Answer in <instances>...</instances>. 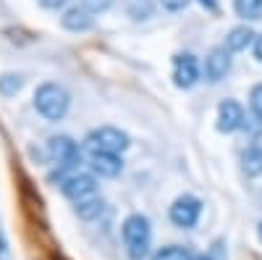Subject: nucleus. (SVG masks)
<instances>
[{"label":"nucleus","mask_w":262,"mask_h":260,"mask_svg":"<svg viewBox=\"0 0 262 260\" xmlns=\"http://www.w3.org/2000/svg\"><path fill=\"white\" fill-rule=\"evenodd\" d=\"M121 234H123V247H126V255L131 260H144L149 255V245H152V226H149V218L142 213H131L126 215V221L121 226Z\"/></svg>","instance_id":"1"},{"label":"nucleus","mask_w":262,"mask_h":260,"mask_svg":"<svg viewBox=\"0 0 262 260\" xmlns=\"http://www.w3.org/2000/svg\"><path fill=\"white\" fill-rule=\"evenodd\" d=\"M69 105H71V95L63 84L58 82H45L37 87L34 92V108L45 116L48 121H60L66 113H69Z\"/></svg>","instance_id":"2"},{"label":"nucleus","mask_w":262,"mask_h":260,"mask_svg":"<svg viewBox=\"0 0 262 260\" xmlns=\"http://www.w3.org/2000/svg\"><path fill=\"white\" fill-rule=\"evenodd\" d=\"M128 147V134L121 132L116 126H100V129H92L84 139V150L90 155H97V153H111V155H118Z\"/></svg>","instance_id":"3"},{"label":"nucleus","mask_w":262,"mask_h":260,"mask_svg":"<svg viewBox=\"0 0 262 260\" xmlns=\"http://www.w3.org/2000/svg\"><path fill=\"white\" fill-rule=\"evenodd\" d=\"M168 215H170L173 226L191 229V226H196V221H200V215H202V200L194 197V194H179V197L173 200Z\"/></svg>","instance_id":"4"},{"label":"nucleus","mask_w":262,"mask_h":260,"mask_svg":"<svg viewBox=\"0 0 262 260\" xmlns=\"http://www.w3.org/2000/svg\"><path fill=\"white\" fill-rule=\"evenodd\" d=\"M60 189L74 205L97 197V182H95V176H90V173H74V176H66L60 182Z\"/></svg>","instance_id":"5"},{"label":"nucleus","mask_w":262,"mask_h":260,"mask_svg":"<svg viewBox=\"0 0 262 260\" xmlns=\"http://www.w3.org/2000/svg\"><path fill=\"white\" fill-rule=\"evenodd\" d=\"M48 153H50V158L58 161V166H60V171H55V173H63L66 168L76 166V161H79V147H76V142H74L69 134H55V137H50V139H48Z\"/></svg>","instance_id":"6"},{"label":"nucleus","mask_w":262,"mask_h":260,"mask_svg":"<svg viewBox=\"0 0 262 260\" xmlns=\"http://www.w3.org/2000/svg\"><path fill=\"white\" fill-rule=\"evenodd\" d=\"M200 61H196L191 53H179L173 55V82H176V87H181V90H189V87H194L196 82H200Z\"/></svg>","instance_id":"7"},{"label":"nucleus","mask_w":262,"mask_h":260,"mask_svg":"<svg viewBox=\"0 0 262 260\" xmlns=\"http://www.w3.org/2000/svg\"><path fill=\"white\" fill-rule=\"evenodd\" d=\"M244 126V108L236 100H223L217 105V132L231 134Z\"/></svg>","instance_id":"8"},{"label":"nucleus","mask_w":262,"mask_h":260,"mask_svg":"<svg viewBox=\"0 0 262 260\" xmlns=\"http://www.w3.org/2000/svg\"><path fill=\"white\" fill-rule=\"evenodd\" d=\"M231 71V50L226 45L212 48L205 58V79L207 82H221Z\"/></svg>","instance_id":"9"},{"label":"nucleus","mask_w":262,"mask_h":260,"mask_svg":"<svg viewBox=\"0 0 262 260\" xmlns=\"http://www.w3.org/2000/svg\"><path fill=\"white\" fill-rule=\"evenodd\" d=\"M60 24H63V29H69V32H86V29L95 27V16L84 6H74V8H69L60 16Z\"/></svg>","instance_id":"10"},{"label":"nucleus","mask_w":262,"mask_h":260,"mask_svg":"<svg viewBox=\"0 0 262 260\" xmlns=\"http://www.w3.org/2000/svg\"><path fill=\"white\" fill-rule=\"evenodd\" d=\"M90 168L100 176H118L123 163L118 155H111V153H97V155H90Z\"/></svg>","instance_id":"11"},{"label":"nucleus","mask_w":262,"mask_h":260,"mask_svg":"<svg viewBox=\"0 0 262 260\" xmlns=\"http://www.w3.org/2000/svg\"><path fill=\"white\" fill-rule=\"evenodd\" d=\"M257 34L249 29V27H233L228 34H226V48L231 50V53H242V50H247L252 42H257L254 39Z\"/></svg>","instance_id":"12"},{"label":"nucleus","mask_w":262,"mask_h":260,"mask_svg":"<svg viewBox=\"0 0 262 260\" xmlns=\"http://www.w3.org/2000/svg\"><path fill=\"white\" fill-rule=\"evenodd\" d=\"M242 171L249 179L262 176V145H249L242 153Z\"/></svg>","instance_id":"13"},{"label":"nucleus","mask_w":262,"mask_h":260,"mask_svg":"<svg viewBox=\"0 0 262 260\" xmlns=\"http://www.w3.org/2000/svg\"><path fill=\"white\" fill-rule=\"evenodd\" d=\"M194 257L196 255L186 245H168V247H160L149 260H194Z\"/></svg>","instance_id":"14"},{"label":"nucleus","mask_w":262,"mask_h":260,"mask_svg":"<svg viewBox=\"0 0 262 260\" xmlns=\"http://www.w3.org/2000/svg\"><path fill=\"white\" fill-rule=\"evenodd\" d=\"M233 11L244 21H259L262 18V0H233Z\"/></svg>","instance_id":"15"},{"label":"nucleus","mask_w":262,"mask_h":260,"mask_svg":"<svg viewBox=\"0 0 262 260\" xmlns=\"http://www.w3.org/2000/svg\"><path fill=\"white\" fill-rule=\"evenodd\" d=\"M74 210H76L79 218H84V221H92V218H97V215L102 213V197L97 194V197H92V200H84V203L74 205Z\"/></svg>","instance_id":"16"},{"label":"nucleus","mask_w":262,"mask_h":260,"mask_svg":"<svg viewBox=\"0 0 262 260\" xmlns=\"http://www.w3.org/2000/svg\"><path fill=\"white\" fill-rule=\"evenodd\" d=\"M155 6L152 0H126V13L134 18V21H142V18H149Z\"/></svg>","instance_id":"17"},{"label":"nucleus","mask_w":262,"mask_h":260,"mask_svg":"<svg viewBox=\"0 0 262 260\" xmlns=\"http://www.w3.org/2000/svg\"><path fill=\"white\" fill-rule=\"evenodd\" d=\"M21 87H24V79H21V74H3V76H0V95H3V97L16 95Z\"/></svg>","instance_id":"18"},{"label":"nucleus","mask_w":262,"mask_h":260,"mask_svg":"<svg viewBox=\"0 0 262 260\" xmlns=\"http://www.w3.org/2000/svg\"><path fill=\"white\" fill-rule=\"evenodd\" d=\"M249 108H252V113L262 121V84H254L252 87V92H249Z\"/></svg>","instance_id":"19"},{"label":"nucleus","mask_w":262,"mask_h":260,"mask_svg":"<svg viewBox=\"0 0 262 260\" xmlns=\"http://www.w3.org/2000/svg\"><path fill=\"white\" fill-rule=\"evenodd\" d=\"M81 6L90 11V13H102L113 6V0H81Z\"/></svg>","instance_id":"20"},{"label":"nucleus","mask_w":262,"mask_h":260,"mask_svg":"<svg viewBox=\"0 0 262 260\" xmlns=\"http://www.w3.org/2000/svg\"><path fill=\"white\" fill-rule=\"evenodd\" d=\"M160 6L170 13H176V11H184L189 6V0H160Z\"/></svg>","instance_id":"21"},{"label":"nucleus","mask_w":262,"mask_h":260,"mask_svg":"<svg viewBox=\"0 0 262 260\" xmlns=\"http://www.w3.org/2000/svg\"><path fill=\"white\" fill-rule=\"evenodd\" d=\"M39 3L45 6V8H60V6L66 3V0H39Z\"/></svg>","instance_id":"22"},{"label":"nucleus","mask_w":262,"mask_h":260,"mask_svg":"<svg viewBox=\"0 0 262 260\" xmlns=\"http://www.w3.org/2000/svg\"><path fill=\"white\" fill-rule=\"evenodd\" d=\"M254 55H257V61L262 63V34H259L257 42H254Z\"/></svg>","instance_id":"23"},{"label":"nucleus","mask_w":262,"mask_h":260,"mask_svg":"<svg viewBox=\"0 0 262 260\" xmlns=\"http://www.w3.org/2000/svg\"><path fill=\"white\" fill-rule=\"evenodd\" d=\"M8 252V242H6V231L0 229V255H6Z\"/></svg>","instance_id":"24"},{"label":"nucleus","mask_w":262,"mask_h":260,"mask_svg":"<svg viewBox=\"0 0 262 260\" xmlns=\"http://www.w3.org/2000/svg\"><path fill=\"white\" fill-rule=\"evenodd\" d=\"M200 3H202L207 11H215V8H217V0H200Z\"/></svg>","instance_id":"25"},{"label":"nucleus","mask_w":262,"mask_h":260,"mask_svg":"<svg viewBox=\"0 0 262 260\" xmlns=\"http://www.w3.org/2000/svg\"><path fill=\"white\" fill-rule=\"evenodd\" d=\"M257 236H259V242H262V221H259V226H257Z\"/></svg>","instance_id":"26"},{"label":"nucleus","mask_w":262,"mask_h":260,"mask_svg":"<svg viewBox=\"0 0 262 260\" xmlns=\"http://www.w3.org/2000/svg\"><path fill=\"white\" fill-rule=\"evenodd\" d=\"M194 260H212V257H205V255H202V257H194Z\"/></svg>","instance_id":"27"}]
</instances>
